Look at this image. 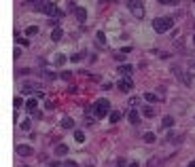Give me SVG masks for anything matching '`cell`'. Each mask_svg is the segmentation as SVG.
I'll list each match as a JSON object with an SVG mask.
<instances>
[{
	"label": "cell",
	"instance_id": "9",
	"mask_svg": "<svg viewBox=\"0 0 195 167\" xmlns=\"http://www.w3.org/2000/svg\"><path fill=\"white\" fill-rule=\"evenodd\" d=\"M127 119H129V123H132V125H138V123H140V114H138L136 110H129Z\"/></svg>",
	"mask_w": 195,
	"mask_h": 167
},
{
	"label": "cell",
	"instance_id": "25",
	"mask_svg": "<svg viewBox=\"0 0 195 167\" xmlns=\"http://www.w3.org/2000/svg\"><path fill=\"white\" fill-rule=\"evenodd\" d=\"M64 167H79V165H76V161L68 159V161H64Z\"/></svg>",
	"mask_w": 195,
	"mask_h": 167
},
{
	"label": "cell",
	"instance_id": "5",
	"mask_svg": "<svg viewBox=\"0 0 195 167\" xmlns=\"http://www.w3.org/2000/svg\"><path fill=\"white\" fill-rule=\"evenodd\" d=\"M174 74H178V76L183 78V83L187 85V87H191V85H193V76H191V74H187V72H180V70H176V68H174Z\"/></svg>",
	"mask_w": 195,
	"mask_h": 167
},
{
	"label": "cell",
	"instance_id": "37",
	"mask_svg": "<svg viewBox=\"0 0 195 167\" xmlns=\"http://www.w3.org/2000/svg\"><path fill=\"white\" fill-rule=\"evenodd\" d=\"M21 167H28V165H21Z\"/></svg>",
	"mask_w": 195,
	"mask_h": 167
},
{
	"label": "cell",
	"instance_id": "35",
	"mask_svg": "<svg viewBox=\"0 0 195 167\" xmlns=\"http://www.w3.org/2000/svg\"><path fill=\"white\" fill-rule=\"evenodd\" d=\"M189 167H195V161H193V163H191V165H189Z\"/></svg>",
	"mask_w": 195,
	"mask_h": 167
},
{
	"label": "cell",
	"instance_id": "29",
	"mask_svg": "<svg viewBox=\"0 0 195 167\" xmlns=\"http://www.w3.org/2000/svg\"><path fill=\"white\" fill-rule=\"evenodd\" d=\"M81 57H83V55H81V53H76V55H72V57H70V61H72V64H74V61H79V59H81Z\"/></svg>",
	"mask_w": 195,
	"mask_h": 167
},
{
	"label": "cell",
	"instance_id": "30",
	"mask_svg": "<svg viewBox=\"0 0 195 167\" xmlns=\"http://www.w3.org/2000/svg\"><path fill=\"white\" fill-rule=\"evenodd\" d=\"M21 104H23V99L21 97H15V108H21Z\"/></svg>",
	"mask_w": 195,
	"mask_h": 167
},
{
	"label": "cell",
	"instance_id": "8",
	"mask_svg": "<svg viewBox=\"0 0 195 167\" xmlns=\"http://www.w3.org/2000/svg\"><path fill=\"white\" fill-rule=\"evenodd\" d=\"M74 13H76V19H79V21H85V19H87V11H85L83 6H76Z\"/></svg>",
	"mask_w": 195,
	"mask_h": 167
},
{
	"label": "cell",
	"instance_id": "22",
	"mask_svg": "<svg viewBox=\"0 0 195 167\" xmlns=\"http://www.w3.org/2000/svg\"><path fill=\"white\" fill-rule=\"evenodd\" d=\"M66 64V55H57L55 57V66H64Z\"/></svg>",
	"mask_w": 195,
	"mask_h": 167
},
{
	"label": "cell",
	"instance_id": "16",
	"mask_svg": "<svg viewBox=\"0 0 195 167\" xmlns=\"http://www.w3.org/2000/svg\"><path fill=\"white\" fill-rule=\"evenodd\" d=\"M155 140H157V137H155V133H153V131H146V133H144V142H146V144H153Z\"/></svg>",
	"mask_w": 195,
	"mask_h": 167
},
{
	"label": "cell",
	"instance_id": "15",
	"mask_svg": "<svg viewBox=\"0 0 195 167\" xmlns=\"http://www.w3.org/2000/svg\"><path fill=\"white\" fill-rule=\"evenodd\" d=\"M144 99L148 104H155V102H159V97L155 95V93H144Z\"/></svg>",
	"mask_w": 195,
	"mask_h": 167
},
{
	"label": "cell",
	"instance_id": "32",
	"mask_svg": "<svg viewBox=\"0 0 195 167\" xmlns=\"http://www.w3.org/2000/svg\"><path fill=\"white\" fill-rule=\"evenodd\" d=\"M115 167H125V161H123V159H119V161H117V165Z\"/></svg>",
	"mask_w": 195,
	"mask_h": 167
},
{
	"label": "cell",
	"instance_id": "33",
	"mask_svg": "<svg viewBox=\"0 0 195 167\" xmlns=\"http://www.w3.org/2000/svg\"><path fill=\"white\" fill-rule=\"evenodd\" d=\"M51 167H62V163H57V161H53V163H51Z\"/></svg>",
	"mask_w": 195,
	"mask_h": 167
},
{
	"label": "cell",
	"instance_id": "26",
	"mask_svg": "<svg viewBox=\"0 0 195 167\" xmlns=\"http://www.w3.org/2000/svg\"><path fill=\"white\" fill-rule=\"evenodd\" d=\"M159 2H161V4H174V6H176L180 0H159Z\"/></svg>",
	"mask_w": 195,
	"mask_h": 167
},
{
	"label": "cell",
	"instance_id": "6",
	"mask_svg": "<svg viewBox=\"0 0 195 167\" xmlns=\"http://www.w3.org/2000/svg\"><path fill=\"white\" fill-rule=\"evenodd\" d=\"M36 108H38L36 97H30V99H28V104H26V110H28L30 114H36Z\"/></svg>",
	"mask_w": 195,
	"mask_h": 167
},
{
	"label": "cell",
	"instance_id": "14",
	"mask_svg": "<svg viewBox=\"0 0 195 167\" xmlns=\"http://www.w3.org/2000/svg\"><path fill=\"white\" fill-rule=\"evenodd\" d=\"M62 34H64V32H62V30H59V28H55V30H53V32H51V40H59V38H62Z\"/></svg>",
	"mask_w": 195,
	"mask_h": 167
},
{
	"label": "cell",
	"instance_id": "2",
	"mask_svg": "<svg viewBox=\"0 0 195 167\" xmlns=\"http://www.w3.org/2000/svg\"><path fill=\"white\" fill-rule=\"evenodd\" d=\"M127 9L134 13V17L142 19L144 17V6H142V0H127Z\"/></svg>",
	"mask_w": 195,
	"mask_h": 167
},
{
	"label": "cell",
	"instance_id": "19",
	"mask_svg": "<svg viewBox=\"0 0 195 167\" xmlns=\"http://www.w3.org/2000/svg\"><path fill=\"white\" fill-rule=\"evenodd\" d=\"M26 34H28V36H36V34H38V28H36V26H30V28L26 30Z\"/></svg>",
	"mask_w": 195,
	"mask_h": 167
},
{
	"label": "cell",
	"instance_id": "11",
	"mask_svg": "<svg viewBox=\"0 0 195 167\" xmlns=\"http://www.w3.org/2000/svg\"><path fill=\"white\" fill-rule=\"evenodd\" d=\"M17 155H23V157H28V155H32V148H30V146H23V144H19V146H17Z\"/></svg>",
	"mask_w": 195,
	"mask_h": 167
},
{
	"label": "cell",
	"instance_id": "34",
	"mask_svg": "<svg viewBox=\"0 0 195 167\" xmlns=\"http://www.w3.org/2000/svg\"><path fill=\"white\" fill-rule=\"evenodd\" d=\"M127 167H140V165H138V163L134 161V163H129V165H127Z\"/></svg>",
	"mask_w": 195,
	"mask_h": 167
},
{
	"label": "cell",
	"instance_id": "12",
	"mask_svg": "<svg viewBox=\"0 0 195 167\" xmlns=\"http://www.w3.org/2000/svg\"><path fill=\"white\" fill-rule=\"evenodd\" d=\"M45 2H47V0H30V6H32L34 11H43Z\"/></svg>",
	"mask_w": 195,
	"mask_h": 167
},
{
	"label": "cell",
	"instance_id": "27",
	"mask_svg": "<svg viewBox=\"0 0 195 167\" xmlns=\"http://www.w3.org/2000/svg\"><path fill=\"white\" fill-rule=\"evenodd\" d=\"M53 17H57V19H59V17H64V11H62V9H55V13H53Z\"/></svg>",
	"mask_w": 195,
	"mask_h": 167
},
{
	"label": "cell",
	"instance_id": "23",
	"mask_svg": "<svg viewBox=\"0 0 195 167\" xmlns=\"http://www.w3.org/2000/svg\"><path fill=\"white\" fill-rule=\"evenodd\" d=\"M74 140L76 142H85V133L83 131H74Z\"/></svg>",
	"mask_w": 195,
	"mask_h": 167
},
{
	"label": "cell",
	"instance_id": "28",
	"mask_svg": "<svg viewBox=\"0 0 195 167\" xmlns=\"http://www.w3.org/2000/svg\"><path fill=\"white\" fill-rule=\"evenodd\" d=\"M21 129H23V131H30V121H23V123H21Z\"/></svg>",
	"mask_w": 195,
	"mask_h": 167
},
{
	"label": "cell",
	"instance_id": "17",
	"mask_svg": "<svg viewBox=\"0 0 195 167\" xmlns=\"http://www.w3.org/2000/svg\"><path fill=\"white\" fill-rule=\"evenodd\" d=\"M55 152H57V155H59V157H64V155H66V152H68V146H66V144H59V146H57V148H55Z\"/></svg>",
	"mask_w": 195,
	"mask_h": 167
},
{
	"label": "cell",
	"instance_id": "38",
	"mask_svg": "<svg viewBox=\"0 0 195 167\" xmlns=\"http://www.w3.org/2000/svg\"><path fill=\"white\" fill-rule=\"evenodd\" d=\"M193 42H195V36H193Z\"/></svg>",
	"mask_w": 195,
	"mask_h": 167
},
{
	"label": "cell",
	"instance_id": "1",
	"mask_svg": "<svg viewBox=\"0 0 195 167\" xmlns=\"http://www.w3.org/2000/svg\"><path fill=\"white\" fill-rule=\"evenodd\" d=\"M172 26H174V17H157V19L153 21V30L159 32V34L172 30Z\"/></svg>",
	"mask_w": 195,
	"mask_h": 167
},
{
	"label": "cell",
	"instance_id": "4",
	"mask_svg": "<svg viewBox=\"0 0 195 167\" xmlns=\"http://www.w3.org/2000/svg\"><path fill=\"white\" fill-rule=\"evenodd\" d=\"M132 87H134V83H132V78H127V76H123V78L119 81V91H123V93H129Z\"/></svg>",
	"mask_w": 195,
	"mask_h": 167
},
{
	"label": "cell",
	"instance_id": "13",
	"mask_svg": "<svg viewBox=\"0 0 195 167\" xmlns=\"http://www.w3.org/2000/svg\"><path fill=\"white\" fill-rule=\"evenodd\" d=\"M72 127H74V119L66 117V119L62 121V129H72Z\"/></svg>",
	"mask_w": 195,
	"mask_h": 167
},
{
	"label": "cell",
	"instance_id": "20",
	"mask_svg": "<svg viewBox=\"0 0 195 167\" xmlns=\"http://www.w3.org/2000/svg\"><path fill=\"white\" fill-rule=\"evenodd\" d=\"M161 125L163 127H172L174 125V119H172V117H163V123H161Z\"/></svg>",
	"mask_w": 195,
	"mask_h": 167
},
{
	"label": "cell",
	"instance_id": "18",
	"mask_svg": "<svg viewBox=\"0 0 195 167\" xmlns=\"http://www.w3.org/2000/svg\"><path fill=\"white\" fill-rule=\"evenodd\" d=\"M108 119H110V123H119L121 121V112H110Z\"/></svg>",
	"mask_w": 195,
	"mask_h": 167
},
{
	"label": "cell",
	"instance_id": "36",
	"mask_svg": "<svg viewBox=\"0 0 195 167\" xmlns=\"http://www.w3.org/2000/svg\"><path fill=\"white\" fill-rule=\"evenodd\" d=\"M87 167H94V165H91V163H89V165H87Z\"/></svg>",
	"mask_w": 195,
	"mask_h": 167
},
{
	"label": "cell",
	"instance_id": "31",
	"mask_svg": "<svg viewBox=\"0 0 195 167\" xmlns=\"http://www.w3.org/2000/svg\"><path fill=\"white\" fill-rule=\"evenodd\" d=\"M70 76H72L70 72H62V78H64V81H70Z\"/></svg>",
	"mask_w": 195,
	"mask_h": 167
},
{
	"label": "cell",
	"instance_id": "10",
	"mask_svg": "<svg viewBox=\"0 0 195 167\" xmlns=\"http://www.w3.org/2000/svg\"><path fill=\"white\" fill-rule=\"evenodd\" d=\"M117 70H119V72H121L123 76H127V74H132V70H134V66H129V64H123V66H119Z\"/></svg>",
	"mask_w": 195,
	"mask_h": 167
},
{
	"label": "cell",
	"instance_id": "3",
	"mask_svg": "<svg viewBox=\"0 0 195 167\" xmlns=\"http://www.w3.org/2000/svg\"><path fill=\"white\" fill-rule=\"evenodd\" d=\"M94 114L98 119H104L108 114V99H98L96 106H94Z\"/></svg>",
	"mask_w": 195,
	"mask_h": 167
},
{
	"label": "cell",
	"instance_id": "7",
	"mask_svg": "<svg viewBox=\"0 0 195 167\" xmlns=\"http://www.w3.org/2000/svg\"><path fill=\"white\" fill-rule=\"evenodd\" d=\"M55 9H57V6H55V4H53V2H51V0H47V2H45V6H43V11H41V13H45V15H51V17H53V13H55Z\"/></svg>",
	"mask_w": 195,
	"mask_h": 167
},
{
	"label": "cell",
	"instance_id": "24",
	"mask_svg": "<svg viewBox=\"0 0 195 167\" xmlns=\"http://www.w3.org/2000/svg\"><path fill=\"white\" fill-rule=\"evenodd\" d=\"M96 38L100 44H106V36H104V32H96Z\"/></svg>",
	"mask_w": 195,
	"mask_h": 167
},
{
	"label": "cell",
	"instance_id": "21",
	"mask_svg": "<svg viewBox=\"0 0 195 167\" xmlns=\"http://www.w3.org/2000/svg\"><path fill=\"white\" fill-rule=\"evenodd\" d=\"M142 114H144V117H153V114H155V110H153L151 106H144V108H142Z\"/></svg>",
	"mask_w": 195,
	"mask_h": 167
}]
</instances>
